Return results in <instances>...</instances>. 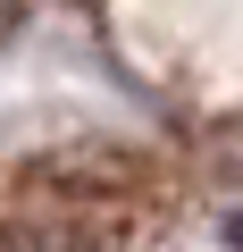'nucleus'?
<instances>
[{
    "instance_id": "obj_1",
    "label": "nucleus",
    "mask_w": 243,
    "mask_h": 252,
    "mask_svg": "<svg viewBox=\"0 0 243 252\" xmlns=\"http://www.w3.org/2000/svg\"><path fill=\"white\" fill-rule=\"evenodd\" d=\"M226 235H235V252H243V210H235V219H226Z\"/></svg>"
}]
</instances>
